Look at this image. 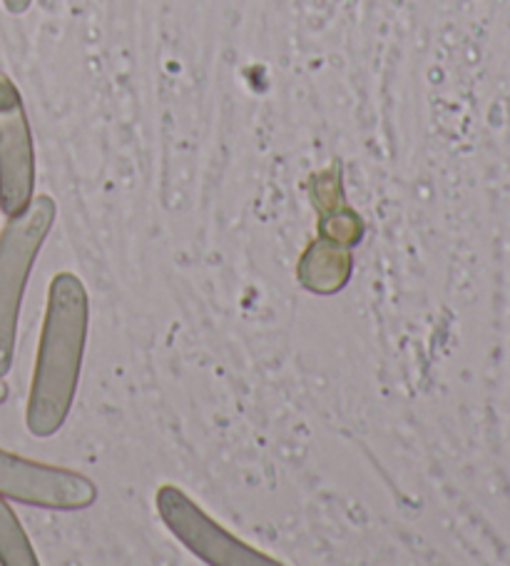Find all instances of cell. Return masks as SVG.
Instances as JSON below:
<instances>
[{
	"instance_id": "obj_8",
	"label": "cell",
	"mask_w": 510,
	"mask_h": 566,
	"mask_svg": "<svg viewBox=\"0 0 510 566\" xmlns=\"http://www.w3.org/2000/svg\"><path fill=\"white\" fill-rule=\"evenodd\" d=\"M0 564L3 566H38V556L21 520L0 496Z\"/></svg>"
},
{
	"instance_id": "obj_10",
	"label": "cell",
	"mask_w": 510,
	"mask_h": 566,
	"mask_svg": "<svg viewBox=\"0 0 510 566\" xmlns=\"http://www.w3.org/2000/svg\"><path fill=\"white\" fill-rule=\"evenodd\" d=\"M8 399V385L3 382V377H0V405H3Z\"/></svg>"
},
{
	"instance_id": "obj_4",
	"label": "cell",
	"mask_w": 510,
	"mask_h": 566,
	"mask_svg": "<svg viewBox=\"0 0 510 566\" xmlns=\"http://www.w3.org/2000/svg\"><path fill=\"white\" fill-rule=\"evenodd\" d=\"M0 496L41 510L81 512L95 504L97 484L83 472L0 449Z\"/></svg>"
},
{
	"instance_id": "obj_3",
	"label": "cell",
	"mask_w": 510,
	"mask_h": 566,
	"mask_svg": "<svg viewBox=\"0 0 510 566\" xmlns=\"http://www.w3.org/2000/svg\"><path fill=\"white\" fill-rule=\"evenodd\" d=\"M157 516L184 549L210 566H279L274 556L254 549L212 520L178 484H162L155 492Z\"/></svg>"
},
{
	"instance_id": "obj_2",
	"label": "cell",
	"mask_w": 510,
	"mask_h": 566,
	"mask_svg": "<svg viewBox=\"0 0 510 566\" xmlns=\"http://www.w3.org/2000/svg\"><path fill=\"white\" fill-rule=\"evenodd\" d=\"M55 220V200L51 195H35L25 210L8 218L0 232V377L13 367L25 287Z\"/></svg>"
},
{
	"instance_id": "obj_6",
	"label": "cell",
	"mask_w": 510,
	"mask_h": 566,
	"mask_svg": "<svg viewBox=\"0 0 510 566\" xmlns=\"http://www.w3.org/2000/svg\"><path fill=\"white\" fill-rule=\"evenodd\" d=\"M311 205L319 212L317 230L321 238L337 240L341 245L354 248L364 238V220L359 218L357 210H351L341 188L339 163L329 165L327 170L311 175L309 180Z\"/></svg>"
},
{
	"instance_id": "obj_5",
	"label": "cell",
	"mask_w": 510,
	"mask_h": 566,
	"mask_svg": "<svg viewBox=\"0 0 510 566\" xmlns=\"http://www.w3.org/2000/svg\"><path fill=\"white\" fill-rule=\"evenodd\" d=\"M35 198V145L21 91L0 73V210L18 214Z\"/></svg>"
},
{
	"instance_id": "obj_9",
	"label": "cell",
	"mask_w": 510,
	"mask_h": 566,
	"mask_svg": "<svg viewBox=\"0 0 510 566\" xmlns=\"http://www.w3.org/2000/svg\"><path fill=\"white\" fill-rule=\"evenodd\" d=\"M3 6L8 8V13L21 15V13L28 11V8L33 6V0H3Z\"/></svg>"
},
{
	"instance_id": "obj_7",
	"label": "cell",
	"mask_w": 510,
	"mask_h": 566,
	"mask_svg": "<svg viewBox=\"0 0 510 566\" xmlns=\"http://www.w3.org/2000/svg\"><path fill=\"white\" fill-rule=\"evenodd\" d=\"M351 272H354L351 248L341 245L337 240L317 235L309 242L307 250L301 252L297 280L311 295L329 297L349 285Z\"/></svg>"
},
{
	"instance_id": "obj_1",
	"label": "cell",
	"mask_w": 510,
	"mask_h": 566,
	"mask_svg": "<svg viewBox=\"0 0 510 566\" xmlns=\"http://www.w3.org/2000/svg\"><path fill=\"white\" fill-rule=\"evenodd\" d=\"M91 327V297L75 272H57L47 287L25 427L38 439L57 434L75 405Z\"/></svg>"
}]
</instances>
